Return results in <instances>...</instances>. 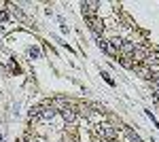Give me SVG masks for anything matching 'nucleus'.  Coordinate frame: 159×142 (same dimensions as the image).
Listing matches in <instances>:
<instances>
[{
  "mask_svg": "<svg viewBox=\"0 0 159 142\" xmlns=\"http://www.w3.org/2000/svg\"><path fill=\"white\" fill-rule=\"evenodd\" d=\"M96 131H98V136H102L104 140H117V130L112 127V125H98L96 127Z\"/></svg>",
  "mask_w": 159,
  "mask_h": 142,
  "instance_id": "nucleus-1",
  "label": "nucleus"
},
{
  "mask_svg": "<svg viewBox=\"0 0 159 142\" xmlns=\"http://www.w3.org/2000/svg\"><path fill=\"white\" fill-rule=\"evenodd\" d=\"M53 117H55V108L53 106H40V110H38V119L40 121L49 123V121H53Z\"/></svg>",
  "mask_w": 159,
  "mask_h": 142,
  "instance_id": "nucleus-2",
  "label": "nucleus"
},
{
  "mask_svg": "<svg viewBox=\"0 0 159 142\" xmlns=\"http://www.w3.org/2000/svg\"><path fill=\"white\" fill-rule=\"evenodd\" d=\"M142 64H144V68H147L151 74H157V72H159V59L155 57V55H148Z\"/></svg>",
  "mask_w": 159,
  "mask_h": 142,
  "instance_id": "nucleus-3",
  "label": "nucleus"
},
{
  "mask_svg": "<svg viewBox=\"0 0 159 142\" xmlns=\"http://www.w3.org/2000/svg\"><path fill=\"white\" fill-rule=\"evenodd\" d=\"M136 43H132V40H123L121 43V47H119V51L123 53V57H132L134 55V51H136Z\"/></svg>",
  "mask_w": 159,
  "mask_h": 142,
  "instance_id": "nucleus-4",
  "label": "nucleus"
},
{
  "mask_svg": "<svg viewBox=\"0 0 159 142\" xmlns=\"http://www.w3.org/2000/svg\"><path fill=\"white\" fill-rule=\"evenodd\" d=\"M61 117H64V121H66V123H74V121L79 119V115H76V110H72V108L68 106L66 110H61Z\"/></svg>",
  "mask_w": 159,
  "mask_h": 142,
  "instance_id": "nucleus-5",
  "label": "nucleus"
},
{
  "mask_svg": "<svg viewBox=\"0 0 159 142\" xmlns=\"http://www.w3.org/2000/svg\"><path fill=\"white\" fill-rule=\"evenodd\" d=\"M96 9H98V2H93V0H89V2H83V13H87V15H89V19L93 17Z\"/></svg>",
  "mask_w": 159,
  "mask_h": 142,
  "instance_id": "nucleus-6",
  "label": "nucleus"
},
{
  "mask_svg": "<svg viewBox=\"0 0 159 142\" xmlns=\"http://www.w3.org/2000/svg\"><path fill=\"white\" fill-rule=\"evenodd\" d=\"M89 24H91V30H93V32H96V34H102V32H104V24H102V21H100L98 17H91V19H89Z\"/></svg>",
  "mask_w": 159,
  "mask_h": 142,
  "instance_id": "nucleus-7",
  "label": "nucleus"
},
{
  "mask_svg": "<svg viewBox=\"0 0 159 142\" xmlns=\"http://www.w3.org/2000/svg\"><path fill=\"white\" fill-rule=\"evenodd\" d=\"M121 43H123L121 38H112V40H108V45L112 49H117V51H119V47H121Z\"/></svg>",
  "mask_w": 159,
  "mask_h": 142,
  "instance_id": "nucleus-8",
  "label": "nucleus"
},
{
  "mask_svg": "<svg viewBox=\"0 0 159 142\" xmlns=\"http://www.w3.org/2000/svg\"><path fill=\"white\" fill-rule=\"evenodd\" d=\"M28 53H30V57H40V49H38V47H30V49H28Z\"/></svg>",
  "mask_w": 159,
  "mask_h": 142,
  "instance_id": "nucleus-9",
  "label": "nucleus"
},
{
  "mask_svg": "<svg viewBox=\"0 0 159 142\" xmlns=\"http://www.w3.org/2000/svg\"><path fill=\"white\" fill-rule=\"evenodd\" d=\"M151 81H153L155 89H157V87H159V72H157V74H153V79H151Z\"/></svg>",
  "mask_w": 159,
  "mask_h": 142,
  "instance_id": "nucleus-10",
  "label": "nucleus"
}]
</instances>
